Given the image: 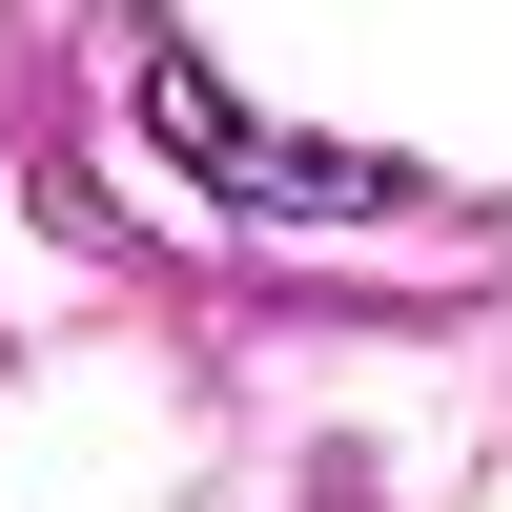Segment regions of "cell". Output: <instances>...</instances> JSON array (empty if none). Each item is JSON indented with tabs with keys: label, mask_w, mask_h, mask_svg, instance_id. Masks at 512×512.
<instances>
[{
	"label": "cell",
	"mask_w": 512,
	"mask_h": 512,
	"mask_svg": "<svg viewBox=\"0 0 512 512\" xmlns=\"http://www.w3.org/2000/svg\"><path fill=\"white\" fill-rule=\"evenodd\" d=\"M103 62H123V103H144V144L185 164V185H246V205H308V226H349V205H410V164H369V144H267V103H226V82L185 62V41L123 0L103 21Z\"/></svg>",
	"instance_id": "1"
}]
</instances>
